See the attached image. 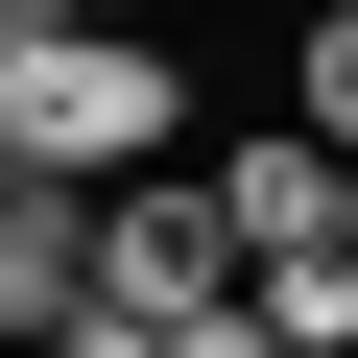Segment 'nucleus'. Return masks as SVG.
<instances>
[{"instance_id":"nucleus-1","label":"nucleus","mask_w":358,"mask_h":358,"mask_svg":"<svg viewBox=\"0 0 358 358\" xmlns=\"http://www.w3.org/2000/svg\"><path fill=\"white\" fill-rule=\"evenodd\" d=\"M167 120H192V72H167V24H48L0 48V167H48V192H143Z\"/></svg>"},{"instance_id":"nucleus-2","label":"nucleus","mask_w":358,"mask_h":358,"mask_svg":"<svg viewBox=\"0 0 358 358\" xmlns=\"http://www.w3.org/2000/svg\"><path fill=\"white\" fill-rule=\"evenodd\" d=\"M96 310H143V334H192V310H239V215H215V167L192 192H96Z\"/></svg>"},{"instance_id":"nucleus-3","label":"nucleus","mask_w":358,"mask_h":358,"mask_svg":"<svg viewBox=\"0 0 358 358\" xmlns=\"http://www.w3.org/2000/svg\"><path fill=\"white\" fill-rule=\"evenodd\" d=\"M96 310V192H48V167H0V358H48Z\"/></svg>"},{"instance_id":"nucleus-4","label":"nucleus","mask_w":358,"mask_h":358,"mask_svg":"<svg viewBox=\"0 0 358 358\" xmlns=\"http://www.w3.org/2000/svg\"><path fill=\"white\" fill-rule=\"evenodd\" d=\"M215 215H239V263H263V239H358V143L239 120V143H215Z\"/></svg>"},{"instance_id":"nucleus-5","label":"nucleus","mask_w":358,"mask_h":358,"mask_svg":"<svg viewBox=\"0 0 358 358\" xmlns=\"http://www.w3.org/2000/svg\"><path fill=\"white\" fill-rule=\"evenodd\" d=\"M239 310H263L287 358H358V239H263V263H239Z\"/></svg>"},{"instance_id":"nucleus-6","label":"nucleus","mask_w":358,"mask_h":358,"mask_svg":"<svg viewBox=\"0 0 358 358\" xmlns=\"http://www.w3.org/2000/svg\"><path fill=\"white\" fill-rule=\"evenodd\" d=\"M167 358H287V334H263V310H192V334H167Z\"/></svg>"},{"instance_id":"nucleus-7","label":"nucleus","mask_w":358,"mask_h":358,"mask_svg":"<svg viewBox=\"0 0 358 358\" xmlns=\"http://www.w3.org/2000/svg\"><path fill=\"white\" fill-rule=\"evenodd\" d=\"M48 358H167V334H143V310H72V334H48Z\"/></svg>"},{"instance_id":"nucleus-8","label":"nucleus","mask_w":358,"mask_h":358,"mask_svg":"<svg viewBox=\"0 0 358 358\" xmlns=\"http://www.w3.org/2000/svg\"><path fill=\"white\" fill-rule=\"evenodd\" d=\"M72 24H167V0H72Z\"/></svg>"}]
</instances>
